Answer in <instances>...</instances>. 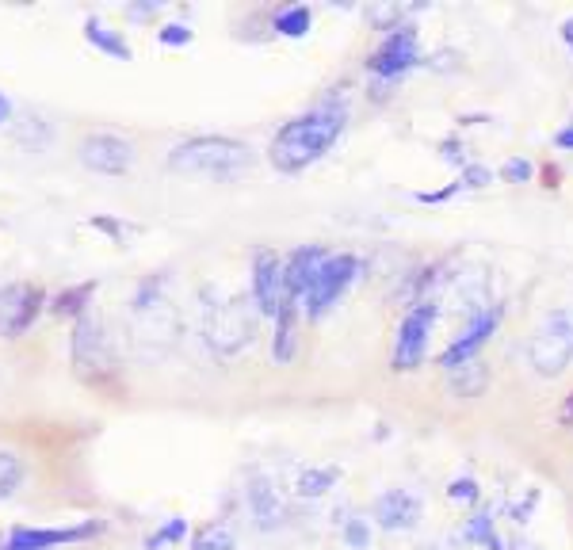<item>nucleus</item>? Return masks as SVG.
Listing matches in <instances>:
<instances>
[{
	"instance_id": "obj_29",
	"label": "nucleus",
	"mask_w": 573,
	"mask_h": 550,
	"mask_svg": "<svg viewBox=\"0 0 573 550\" xmlns=\"http://www.w3.org/2000/svg\"><path fill=\"white\" fill-rule=\"evenodd\" d=\"M344 543H348L352 550H367V547H371V528H367V520L352 516V520L344 524Z\"/></svg>"
},
{
	"instance_id": "obj_30",
	"label": "nucleus",
	"mask_w": 573,
	"mask_h": 550,
	"mask_svg": "<svg viewBox=\"0 0 573 550\" xmlns=\"http://www.w3.org/2000/svg\"><path fill=\"white\" fill-rule=\"evenodd\" d=\"M501 176H505L509 184H528L531 176H535V165H531L528 157H512V161H505Z\"/></svg>"
},
{
	"instance_id": "obj_5",
	"label": "nucleus",
	"mask_w": 573,
	"mask_h": 550,
	"mask_svg": "<svg viewBox=\"0 0 573 550\" xmlns=\"http://www.w3.org/2000/svg\"><path fill=\"white\" fill-rule=\"evenodd\" d=\"M356 275H360V260H356L352 253H329L325 256V264H321L318 275H314V287L306 291V314H310L314 321L325 318L340 298L348 295V287L356 283Z\"/></svg>"
},
{
	"instance_id": "obj_19",
	"label": "nucleus",
	"mask_w": 573,
	"mask_h": 550,
	"mask_svg": "<svg viewBox=\"0 0 573 550\" xmlns=\"http://www.w3.org/2000/svg\"><path fill=\"white\" fill-rule=\"evenodd\" d=\"M92 295H96V283H81V287H69V291H62V295L50 302V310L58 314V318H85V306L92 302Z\"/></svg>"
},
{
	"instance_id": "obj_3",
	"label": "nucleus",
	"mask_w": 573,
	"mask_h": 550,
	"mask_svg": "<svg viewBox=\"0 0 573 550\" xmlns=\"http://www.w3.org/2000/svg\"><path fill=\"white\" fill-rule=\"evenodd\" d=\"M69 356H73V371L85 386H111L119 379V360L115 348L107 340L104 325L85 314L73 325V340H69Z\"/></svg>"
},
{
	"instance_id": "obj_8",
	"label": "nucleus",
	"mask_w": 573,
	"mask_h": 550,
	"mask_svg": "<svg viewBox=\"0 0 573 550\" xmlns=\"http://www.w3.org/2000/svg\"><path fill=\"white\" fill-rule=\"evenodd\" d=\"M43 302H46L43 287H35V283H12V287H4L0 291V337L8 340L23 337L35 325Z\"/></svg>"
},
{
	"instance_id": "obj_15",
	"label": "nucleus",
	"mask_w": 573,
	"mask_h": 550,
	"mask_svg": "<svg viewBox=\"0 0 573 550\" xmlns=\"http://www.w3.org/2000/svg\"><path fill=\"white\" fill-rule=\"evenodd\" d=\"M325 249L321 245H302L295 253L283 260V291H287V302H306V291L314 287V275L325 264Z\"/></svg>"
},
{
	"instance_id": "obj_1",
	"label": "nucleus",
	"mask_w": 573,
	"mask_h": 550,
	"mask_svg": "<svg viewBox=\"0 0 573 550\" xmlns=\"http://www.w3.org/2000/svg\"><path fill=\"white\" fill-rule=\"evenodd\" d=\"M348 123V107L344 104H321L306 115H298L291 123H283L279 134L272 138V165L287 176L306 172L314 161H321L329 149L337 146V138L344 134Z\"/></svg>"
},
{
	"instance_id": "obj_36",
	"label": "nucleus",
	"mask_w": 573,
	"mask_h": 550,
	"mask_svg": "<svg viewBox=\"0 0 573 550\" xmlns=\"http://www.w3.org/2000/svg\"><path fill=\"white\" fill-rule=\"evenodd\" d=\"M520 547H524V550H535V547H531V543H520Z\"/></svg>"
},
{
	"instance_id": "obj_12",
	"label": "nucleus",
	"mask_w": 573,
	"mask_h": 550,
	"mask_svg": "<svg viewBox=\"0 0 573 550\" xmlns=\"http://www.w3.org/2000/svg\"><path fill=\"white\" fill-rule=\"evenodd\" d=\"M497 325H501V310H486V314H478V318L470 321L459 337L447 344V352L440 356V367H444V371H459V367L474 363L478 360V352L486 348V340L497 333Z\"/></svg>"
},
{
	"instance_id": "obj_28",
	"label": "nucleus",
	"mask_w": 573,
	"mask_h": 550,
	"mask_svg": "<svg viewBox=\"0 0 573 550\" xmlns=\"http://www.w3.org/2000/svg\"><path fill=\"white\" fill-rule=\"evenodd\" d=\"M447 497L455 501V505H478V497H482V489L474 478H455L451 486H447Z\"/></svg>"
},
{
	"instance_id": "obj_14",
	"label": "nucleus",
	"mask_w": 573,
	"mask_h": 550,
	"mask_svg": "<svg viewBox=\"0 0 573 550\" xmlns=\"http://www.w3.org/2000/svg\"><path fill=\"white\" fill-rule=\"evenodd\" d=\"M421 497L413 489H386L379 501H375V524L382 531H409L421 524Z\"/></svg>"
},
{
	"instance_id": "obj_9",
	"label": "nucleus",
	"mask_w": 573,
	"mask_h": 550,
	"mask_svg": "<svg viewBox=\"0 0 573 550\" xmlns=\"http://www.w3.org/2000/svg\"><path fill=\"white\" fill-rule=\"evenodd\" d=\"M417 58H421L417 31H413V27H398V31H390L386 43L367 58V69H371L379 81H398V77H405V73L417 65Z\"/></svg>"
},
{
	"instance_id": "obj_32",
	"label": "nucleus",
	"mask_w": 573,
	"mask_h": 550,
	"mask_svg": "<svg viewBox=\"0 0 573 550\" xmlns=\"http://www.w3.org/2000/svg\"><path fill=\"white\" fill-rule=\"evenodd\" d=\"M455 191H459V180H455L451 188H444V191H421V195H417V203H444V199H451Z\"/></svg>"
},
{
	"instance_id": "obj_11",
	"label": "nucleus",
	"mask_w": 573,
	"mask_h": 550,
	"mask_svg": "<svg viewBox=\"0 0 573 550\" xmlns=\"http://www.w3.org/2000/svg\"><path fill=\"white\" fill-rule=\"evenodd\" d=\"M104 524H77V528H12L4 547L0 550H58V547H73V543H85L92 535H100Z\"/></svg>"
},
{
	"instance_id": "obj_6",
	"label": "nucleus",
	"mask_w": 573,
	"mask_h": 550,
	"mask_svg": "<svg viewBox=\"0 0 573 550\" xmlns=\"http://www.w3.org/2000/svg\"><path fill=\"white\" fill-rule=\"evenodd\" d=\"M432 325H436V306L432 302H421L413 306L409 314L398 325V337H394V352H390V363L394 371H417L421 360L428 352V337H432Z\"/></svg>"
},
{
	"instance_id": "obj_18",
	"label": "nucleus",
	"mask_w": 573,
	"mask_h": 550,
	"mask_svg": "<svg viewBox=\"0 0 573 550\" xmlns=\"http://www.w3.org/2000/svg\"><path fill=\"white\" fill-rule=\"evenodd\" d=\"M295 310H298L295 302L283 298V306H279V314H276V344H272L276 363H287L295 356Z\"/></svg>"
},
{
	"instance_id": "obj_27",
	"label": "nucleus",
	"mask_w": 573,
	"mask_h": 550,
	"mask_svg": "<svg viewBox=\"0 0 573 550\" xmlns=\"http://www.w3.org/2000/svg\"><path fill=\"white\" fill-rule=\"evenodd\" d=\"M191 27H184V23H165L161 31H157V43L165 46V50H180V46H191Z\"/></svg>"
},
{
	"instance_id": "obj_35",
	"label": "nucleus",
	"mask_w": 573,
	"mask_h": 550,
	"mask_svg": "<svg viewBox=\"0 0 573 550\" xmlns=\"http://www.w3.org/2000/svg\"><path fill=\"white\" fill-rule=\"evenodd\" d=\"M566 417H570V421H573V402H570V409H566Z\"/></svg>"
},
{
	"instance_id": "obj_26",
	"label": "nucleus",
	"mask_w": 573,
	"mask_h": 550,
	"mask_svg": "<svg viewBox=\"0 0 573 550\" xmlns=\"http://www.w3.org/2000/svg\"><path fill=\"white\" fill-rule=\"evenodd\" d=\"M451 386L459 390V394H482V386H486V367L474 360L467 367H459V371H451Z\"/></svg>"
},
{
	"instance_id": "obj_25",
	"label": "nucleus",
	"mask_w": 573,
	"mask_h": 550,
	"mask_svg": "<svg viewBox=\"0 0 573 550\" xmlns=\"http://www.w3.org/2000/svg\"><path fill=\"white\" fill-rule=\"evenodd\" d=\"M234 547H237V539L226 524H211V528H203L199 535H195V543H191V550H234Z\"/></svg>"
},
{
	"instance_id": "obj_7",
	"label": "nucleus",
	"mask_w": 573,
	"mask_h": 550,
	"mask_svg": "<svg viewBox=\"0 0 573 550\" xmlns=\"http://www.w3.org/2000/svg\"><path fill=\"white\" fill-rule=\"evenodd\" d=\"M207 340L218 356H237L249 340H253V318L245 310V302L234 298V302H222L218 310L207 321Z\"/></svg>"
},
{
	"instance_id": "obj_23",
	"label": "nucleus",
	"mask_w": 573,
	"mask_h": 550,
	"mask_svg": "<svg viewBox=\"0 0 573 550\" xmlns=\"http://www.w3.org/2000/svg\"><path fill=\"white\" fill-rule=\"evenodd\" d=\"M463 535H467V539H474L478 547H486V550H505L501 535H497V528H493V516H470L467 528H463Z\"/></svg>"
},
{
	"instance_id": "obj_21",
	"label": "nucleus",
	"mask_w": 573,
	"mask_h": 550,
	"mask_svg": "<svg viewBox=\"0 0 573 550\" xmlns=\"http://www.w3.org/2000/svg\"><path fill=\"white\" fill-rule=\"evenodd\" d=\"M310 23H314L310 8H306V4H295V8H283L276 20H272V27H276V35H283V39H302V35L310 31Z\"/></svg>"
},
{
	"instance_id": "obj_34",
	"label": "nucleus",
	"mask_w": 573,
	"mask_h": 550,
	"mask_svg": "<svg viewBox=\"0 0 573 550\" xmlns=\"http://www.w3.org/2000/svg\"><path fill=\"white\" fill-rule=\"evenodd\" d=\"M12 119V104H8V96H0V127Z\"/></svg>"
},
{
	"instance_id": "obj_17",
	"label": "nucleus",
	"mask_w": 573,
	"mask_h": 550,
	"mask_svg": "<svg viewBox=\"0 0 573 550\" xmlns=\"http://www.w3.org/2000/svg\"><path fill=\"white\" fill-rule=\"evenodd\" d=\"M85 39L96 46V50H104L107 58H115V62H130V43L119 35V31H111L107 23L88 20L85 23Z\"/></svg>"
},
{
	"instance_id": "obj_13",
	"label": "nucleus",
	"mask_w": 573,
	"mask_h": 550,
	"mask_svg": "<svg viewBox=\"0 0 573 550\" xmlns=\"http://www.w3.org/2000/svg\"><path fill=\"white\" fill-rule=\"evenodd\" d=\"M253 298L260 306V314L276 318L279 306H283V260L272 249H256L253 253Z\"/></svg>"
},
{
	"instance_id": "obj_22",
	"label": "nucleus",
	"mask_w": 573,
	"mask_h": 550,
	"mask_svg": "<svg viewBox=\"0 0 573 550\" xmlns=\"http://www.w3.org/2000/svg\"><path fill=\"white\" fill-rule=\"evenodd\" d=\"M340 470H333V466H318V470H306L302 478H298V497H325L329 493V486H337Z\"/></svg>"
},
{
	"instance_id": "obj_4",
	"label": "nucleus",
	"mask_w": 573,
	"mask_h": 550,
	"mask_svg": "<svg viewBox=\"0 0 573 550\" xmlns=\"http://www.w3.org/2000/svg\"><path fill=\"white\" fill-rule=\"evenodd\" d=\"M531 367L543 379H558L573 363V310H551L547 318L535 325L528 344Z\"/></svg>"
},
{
	"instance_id": "obj_16",
	"label": "nucleus",
	"mask_w": 573,
	"mask_h": 550,
	"mask_svg": "<svg viewBox=\"0 0 573 550\" xmlns=\"http://www.w3.org/2000/svg\"><path fill=\"white\" fill-rule=\"evenodd\" d=\"M249 505H253V516L260 528H276L279 516H283V501H279L276 486L268 478H256L249 486Z\"/></svg>"
},
{
	"instance_id": "obj_2",
	"label": "nucleus",
	"mask_w": 573,
	"mask_h": 550,
	"mask_svg": "<svg viewBox=\"0 0 573 550\" xmlns=\"http://www.w3.org/2000/svg\"><path fill=\"white\" fill-rule=\"evenodd\" d=\"M169 169L230 184L253 169V149L234 138H191L169 153Z\"/></svg>"
},
{
	"instance_id": "obj_10",
	"label": "nucleus",
	"mask_w": 573,
	"mask_h": 550,
	"mask_svg": "<svg viewBox=\"0 0 573 550\" xmlns=\"http://www.w3.org/2000/svg\"><path fill=\"white\" fill-rule=\"evenodd\" d=\"M77 157L85 169L104 172V176H127L134 169V146L119 134H88Z\"/></svg>"
},
{
	"instance_id": "obj_20",
	"label": "nucleus",
	"mask_w": 573,
	"mask_h": 550,
	"mask_svg": "<svg viewBox=\"0 0 573 550\" xmlns=\"http://www.w3.org/2000/svg\"><path fill=\"white\" fill-rule=\"evenodd\" d=\"M23 478H27V466H23L20 455H16V451H0V501L16 497Z\"/></svg>"
},
{
	"instance_id": "obj_33",
	"label": "nucleus",
	"mask_w": 573,
	"mask_h": 550,
	"mask_svg": "<svg viewBox=\"0 0 573 550\" xmlns=\"http://www.w3.org/2000/svg\"><path fill=\"white\" fill-rule=\"evenodd\" d=\"M554 142H558V149H573V123L566 130H558V138H554Z\"/></svg>"
},
{
	"instance_id": "obj_24",
	"label": "nucleus",
	"mask_w": 573,
	"mask_h": 550,
	"mask_svg": "<svg viewBox=\"0 0 573 550\" xmlns=\"http://www.w3.org/2000/svg\"><path fill=\"white\" fill-rule=\"evenodd\" d=\"M184 535H188V520H184V516H172V520H165L161 528L149 535L146 550H165L172 547V543H184Z\"/></svg>"
},
{
	"instance_id": "obj_31",
	"label": "nucleus",
	"mask_w": 573,
	"mask_h": 550,
	"mask_svg": "<svg viewBox=\"0 0 573 550\" xmlns=\"http://www.w3.org/2000/svg\"><path fill=\"white\" fill-rule=\"evenodd\" d=\"M489 180H493V172L482 169V165H470V169H463V180H459V188H486Z\"/></svg>"
}]
</instances>
